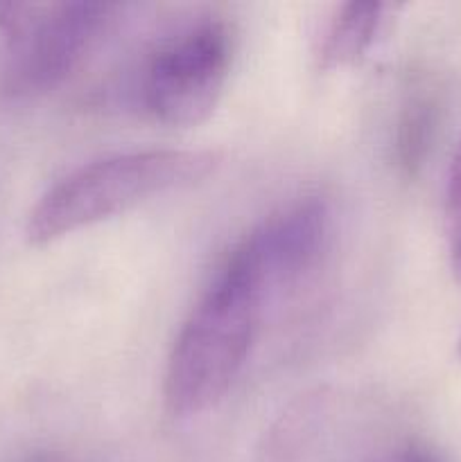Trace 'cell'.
I'll list each match as a JSON object with an SVG mask.
<instances>
[{"label":"cell","mask_w":461,"mask_h":462,"mask_svg":"<svg viewBox=\"0 0 461 462\" xmlns=\"http://www.w3.org/2000/svg\"><path fill=\"white\" fill-rule=\"evenodd\" d=\"M220 162L202 149H147L80 167L54 183L32 208L27 242L45 246L81 228L122 215L172 189L206 179Z\"/></svg>","instance_id":"6da1fadb"},{"label":"cell","mask_w":461,"mask_h":462,"mask_svg":"<svg viewBox=\"0 0 461 462\" xmlns=\"http://www.w3.org/2000/svg\"><path fill=\"white\" fill-rule=\"evenodd\" d=\"M256 287L229 262L181 328L165 370V406L176 418L212 409L242 370L262 314Z\"/></svg>","instance_id":"7a4b0ae2"},{"label":"cell","mask_w":461,"mask_h":462,"mask_svg":"<svg viewBox=\"0 0 461 462\" xmlns=\"http://www.w3.org/2000/svg\"><path fill=\"white\" fill-rule=\"evenodd\" d=\"M111 12L107 3H0V34L7 43L3 95L32 97L61 84Z\"/></svg>","instance_id":"3957f363"},{"label":"cell","mask_w":461,"mask_h":462,"mask_svg":"<svg viewBox=\"0 0 461 462\" xmlns=\"http://www.w3.org/2000/svg\"><path fill=\"white\" fill-rule=\"evenodd\" d=\"M230 68V36L203 23L161 48L145 75V104L158 122L197 126L215 111Z\"/></svg>","instance_id":"277c9868"},{"label":"cell","mask_w":461,"mask_h":462,"mask_svg":"<svg viewBox=\"0 0 461 462\" xmlns=\"http://www.w3.org/2000/svg\"><path fill=\"white\" fill-rule=\"evenodd\" d=\"M328 233V206L321 199H306L262 221L226 262L269 300L312 273L324 255Z\"/></svg>","instance_id":"5b68a950"},{"label":"cell","mask_w":461,"mask_h":462,"mask_svg":"<svg viewBox=\"0 0 461 462\" xmlns=\"http://www.w3.org/2000/svg\"><path fill=\"white\" fill-rule=\"evenodd\" d=\"M384 5L380 3H346L337 9L330 21L325 39L321 43V68L334 70L360 61L378 34Z\"/></svg>","instance_id":"8992f818"},{"label":"cell","mask_w":461,"mask_h":462,"mask_svg":"<svg viewBox=\"0 0 461 462\" xmlns=\"http://www.w3.org/2000/svg\"><path fill=\"white\" fill-rule=\"evenodd\" d=\"M434 125H437V104L429 97H414L405 106L398 125L396 156L407 174H414L425 161L429 143H432Z\"/></svg>","instance_id":"52a82bcc"},{"label":"cell","mask_w":461,"mask_h":462,"mask_svg":"<svg viewBox=\"0 0 461 462\" xmlns=\"http://www.w3.org/2000/svg\"><path fill=\"white\" fill-rule=\"evenodd\" d=\"M325 409L324 393H307L301 400L294 402L278 422L274 424L269 436V451L276 456L296 454L312 436H315L316 424L321 422V415Z\"/></svg>","instance_id":"ba28073f"},{"label":"cell","mask_w":461,"mask_h":462,"mask_svg":"<svg viewBox=\"0 0 461 462\" xmlns=\"http://www.w3.org/2000/svg\"><path fill=\"white\" fill-rule=\"evenodd\" d=\"M446 233L450 248V269L461 284V144L452 158L446 192Z\"/></svg>","instance_id":"9c48e42d"},{"label":"cell","mask_w":461,"mask_h":462,"mask_svg":"<svg viewBox=\"0 0 461 462\" xmlns=\"http://www.w3.org/2000/svg\"><path fill=\"white\" fill-rule=\"evenodd\" d=\"M402 462H438V460L423 449H409L405 454V458H402Z\"/></svg>","instance_id":"30bf717a"},{"label":"cell","mask_w":461,"mask_h":462,"mask_svg":"<svg viewBox=\"0 0 461 462\" xmlns=\"http://www.w3.org/2000/svg\"><path fill=\"white\" fill-rule=\"evenodd\" d=\"M456 356H459V361H461V338H459V343H456Z\"/></svg>","instance_id":"8fae6325"}]
</instances>
